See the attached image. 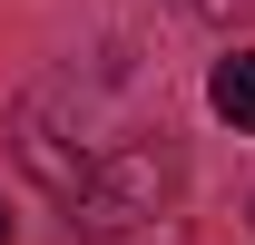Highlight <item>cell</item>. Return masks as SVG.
I'll use <instances>...</instances> for the list:
<instances>
[{"mask_svg":"<svg viewBox=\"0 0 255 245\" xmlns=\"http://www.w3.org/2000/svg\"><path fill=\"white\" fill-rule=\"evenodd\" d=\"M10 127H20V167H30L69 206V226H89V236H128V226L167 216V196H177V157H167L147 127L98 118L79 89H30Z\"/></svg>","mask_w":255,"mask_h":245,"instance_id":"1","label":"cell"},{"mask_svg":"<svg viewBox=\"0 0 255 245\" xmlns=\"http://www.w3.org/2000/svg\"><path fill=\"white\" fill-rule=\"evenodd\" d=\"M206 98H216L226 127H255V49H236V59H216V79H206Z\"/></svg>","mask_w":255,"mask_h":245,"instance_id":"2","label":"cell"},{"mask_svg":"<svg viewBox=\"0 0 255 245\" xmlns=\"http://www.w3.org/2000/svg\"><path fill=\"white\" fill-rule=\"evenodd\" d=\"M0 245H10V216H0Z\"/></svg>","mask_w":255,"mask_h":245,"instance_id":"3","label":"cell"},{"mask_svg":"<svg viewBox=\"0 0 255 245\" xmlns=\"http://www.w3.org/2000/svg\"><path fill=\"white\" fill-rule=\"evenodd\" d=\"M196 10H216V0H196Z\"/></svg>","mask_w":255,"mask_h":245,"instance_id":"4","label":"cell"}]
</instances>
